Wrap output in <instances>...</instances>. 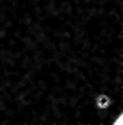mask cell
I'll use <instances>...</instances> for the list:
<instances>
[{
    "mask_svg": "<svg viewBox=\"0 0 123 125\" xmlns=\"http://www.w3.org/2000/svg\"><path fill=\"white\" fill-rule=\"evenodd\" d=\"M0 108H2V100H0Z\"/></svg>",
    "mask_w": 123,
    "mask_h": 125,
    "instance_id": "obj_1",
    "label": "cell"
}]
</instances>
